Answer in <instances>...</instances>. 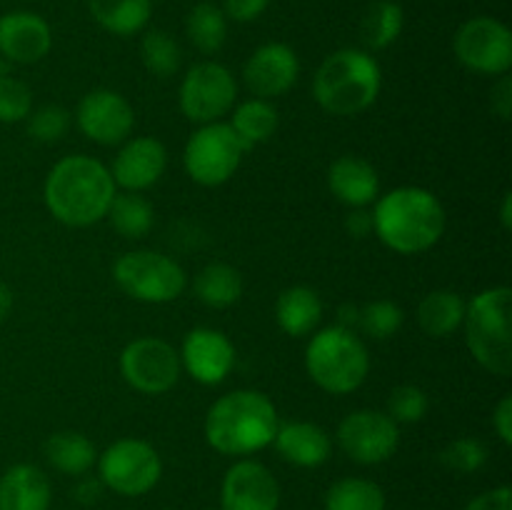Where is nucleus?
Instances as JSON below:
<instances>
[{"mask_svg": "<svg viewBox=\"0 0 512 510\" xmlns=\"http://www.w3.org/2000/svg\"><path fill=\"white\" fill-rule=\"evenodd\" d=\"M115 193L108 165L83 153L60 158L43 185L45 208L68 228H90L105 220Z\"/></svg>", "mask_w": 512, "mask_h": 510, "instance_id": "f257e3e1", "label": "nucleus"}, {"mask_svg": "<svg viewBox=\"0 0 512 510\" xmlns=\"http://www.w3.org/2000/svg\"><path fill=\"white\" fill-rule=\"evenodd\" d=\"M373 233L400 255H418L440 243L448 225L438 195L418 185H400L373 203Z\"/></svg>", "mask_w": 512, "mask_h": 510, "instance_id": "f03ea898", "label": "nucleus"}, {"mask_svg": "<svg viewBox=\"0 0 512 510\" xmlns=\"http://www.w3.org/2000/svg\"><path fill=\"white\" fill-rule=\"evenodd\" d=\"M280 418L273 400L260 390L240 388L220 395L205 415V440L220 455H253L273 445Z\"/></svg>", "mask_w": 512, "mask_h": 510, "instance_id": "7ed1b4c3", "label": "nucleus"}, {"mask_svg": "<svg viewBox=\"0 0 512 510\" xmlns=\"http://www.w3.org/2000/svg\"><path fill=\"white\" fill-rule=\"evenodd\" d=\"M383 88V70L373 53L343 48L320 63L313 78V98L325 113L353 118L365 113L378 100Z\"/></svg>", "mask_w": 512, "mask_h": 510, "instance_id": "20e7f679", "label": "nucleus"}, {"mask_svg": "<svg viewBox=\"0 0 512 510\" xmlns=\"http://www.w3.org/2000/svg\"><path fill=\"white\" fill-rule=\"evenodd\" d=\"M305 370L325 393L350 395L370 373L368 345L355 330L338 323L315 330L305 348Z\"/></svg>", "mask_w": 512, "mask_h": 510, "instance_id": "39448f33", "label": "nucleus"}, {"mask_svg": "<svg viewBox=\"0 0 512 510\" xmlns=\"http://www.w3.org/2000/svg\"><path fill=\"white\" fill-rule=\"evenodd\" d=\"M512 290L508 285L480 290L465 305V343L478 365L498 378L512 373V323H510Z\"/></svg>", "mask_w": 512, "mask_h": 510, "instance_id": "423d86ee", "label": "nucleus"}, {"mask_svg": "<svg viewBox=\"0 0 512 510\" xmlns=\"http://www.w3.org/2000/svg\"><path fill=\"white\" fill-rule=\"evenodd\" d=\"M113 280L138 303L165 305L188 288V273L178 260L158 250H130L113 263Z\"/></svg>", "mask_w": 512, "mask_h": 510, "instance_id": "0eeeda50", "label": "nucleus"}, {"mask_svg": "<svg viewBox=\"0 0 512 510\" xmlns=\"http://www.w3.org/2000/svg\"><path fill=\"white\" fill-rule=\"evenodd\" d=\"M248 148L235 135L230 123H208L200 125L188 138L183 150V165L190 180L203 188H218L225 185L238 173L243 155Z\"/></svg>", "mask_w": 512, "mask_h": 510, "instance_id": "6e6552de", "label": "nucleus"}, {"mask_svg": "<svg viewBox=\"0 0 512 510\" xmlns=\"http://www.w3.org/2000/svg\"><path fill=\"white\" fill-rule=\"evenodd\" d=\"M163 475L160 453L140 438H120L98 455V478L105 488L125 498L153 490Z\"/></svg>", "mask_w": 512, "mask_h": 510, "instance_id": "1a4fd4ad", "label": "nucleus"}, {"mask_svg": "<svg viewBox=\"0 0 512 510\" xmlns=\"http://www.w3.org/2000/svg\"><path fill=\"white\" fill-rule=\"evenodd\" d=\"M180 113L195 125L218 123L238 103V83L223 63L203 60L188 68L178 90Z\"/></svg>", "mask_w": 512, "mask_h": 510, "instance_id": "9d476101", "label": "nucleus"}, {"mask_svg": "<svg viewBox=\"0 0 512 510\" xmlns=\"http://www.w3.org/2000/svg\"><path fill=\"white\" fill-rule=\"evenodd\" d=\"M120 375L143 395H163L183 375L180 353L163 338H135L120 353Z\"/></svg>", "mask_w": 512, "mask_h": 510, "instance_id": "9b49d317", "label": "nucleus"}, {"mask_svg": "<svg viewBox=\"0 0 512 510\" xmlns=\"http://www.w3.org/2000/svg\"><path fill=\"white\" fill-rule=\"evenodd\" d=\"M460 63L478 75H508L512 68V33L508 25L490 15L465 20L453 38Z\"/></svg>", "mask_w": 512, "mask_h": 510, "instance_id": "f8f14e48", "label": "nucleus"}, {"mask_svg": "<svg viewBox=\"0 0 512 510\" xmlns=\"http://www.w3.org/2000/svg\"><path fill=\"white\" fill-rule=\"evenodd\" d=\"M338 445L360 465L385 463L400 445V425L385 410L360 408L345 415L338 425Z\"/></svg>", "mask_w": 512, "mask_h": 510, "instance_id": "ddd939ff", "label": "nucleus"}, {"mask_svg": "<svg viewBox=\"0 0 512 510\" xmlns=\"http://www.w3.org/2000/svg\"><path fill=\"white\" fill-rule=\"evenodd\" d=\"M75 125L93 143L120 145L135 128V110L123 93L110 88H95L80 98L75 108Z\"/></svg>", "mask_w": 512, "mask_h": 510, "instance_id": "4468645a", "label": "nucleus"}, {"mask_svg": "<svg viewBox=\"0 0 512 510\" xmlns=\"http://www.w3.org/2000/svg\"><path fill=\"white\" fill-rule=\"evenodd\" d=\"M180 353V365L185 373L200 385H220L228 380L235 368V345L223 330L200 325L193 328L183 340Z\"/></svg>", "mask_w": 512, "mask_h": 510, "instance_id": "2eb2a0df", "label": "nucleus"}, {"mask_svg": "<svg viewBox=\"0 0 512 510\" xmlns=\"http://www.w3.org/2000/svg\"><path fill=\"white\" fill-rule=\"evenodd\" d=\"M300 78V60L290 45L265 43L245 60L243 83L253 98L273 100L293 90Z\"/></svg>", "mask_w": 512, "mask_h": 510, "instance_id": "dca6fc26", "label": "nucleus"}, {"mask_svg": "<svg viewBox=\"0 0 512 510\" xmlns=\"http://www.w3.org/2000/svg\"><path fill=\"white\" fill-rule=\"evenodd\" d=\"M280 485L258 460H238L228 468L220 488V510H278Z\"/></svg>", "mask_w": 512, "mask_h": 510, "instance_id": "f3484780", "label": "nucleus"}, {"mask_svg": "<svg viewBox=\"0 0 512 510\" xmlns=\"http://www.w3.org/2000/svg\"><path fill=\"white\" fill-rule=\"evenodd\" d=\"M165 168H168L165 145L150 135H138L120 143V150L110 165V175L115 180V188L143 193L163 178Z\"/></svg>", "mask_w": 512, "mask_h": 510, "instance_id": "a211bd4d", "label": "nucleus"}, {"mask_svg": "<svg viewBox=\"0 0 512 510\" xmlns=\"http://www.w3.org/2000/svg\"><path fill=\"white\" fill-rule=\"evenodd\" d=\"M53 48V30L48 20L30 10H13L0 15V55L8 63H40Z\"/></svg>", "mask_w": 512, "mask_h": 510, "instance_id": "6ab92c4d", "label": "nucleus"}, {"mask_svg": "<svg viewBox=\"0 0 512 510\" xmlns=\"http://www.w3.org/2000/svg\"><path fill=\"white\" fill-rule=\"evenodd\" d=\"M328 190L350 210L370 208L380 198V175L360 155H340L328 168Z\"/></svg>", "mask_w": 512, "mask_h": 510, "instance_id": "aec40b11", "label": "nucleus"}, {"mask_svg": "<svg viewBox=\"0 0 512 510\" xmlns=\"http://www.w3.org/2000/svg\"><path fill=\"white\" fill-rule=\"evenodd\" d=\"M273 445L285 463L298 465V468H318L330 458V450H333L328 430L310 420L280 423Z\"/></svg>", "mask_w": 512, "mask_h": 510, "instance_id": "412c9836", "label": "nucleus"}, {"mask_svg": "<svg viewBox=\"0 0 512 510\" xmlns=\"http://www.w3.org/2000/svg\"><path fill=\"white\" fill-rule=\"evenodd\" d=\"M50 500L53 488L38 465H10L0 475V510H48Z\"/></svg>", "mask_w": 512, "mask_h": 510, "instance_id": "4be33fe9", "label": "nucleus"}, {"mask_svg": "<svg viewBox=\"0 0 512 510\" xmlns=\"http://www.w3.org/2000/svg\"><path fill=\"white\" fill-rule=\"evenodd\" d=\"M323 320V300L308 285H290L275 300V323L290 338H305L318 330Z\"/></svg>", "mask_w": 512, "mask_h": 510, "instance_id": "5701e85b", "label": "nucleus"}, {"mask_svg": "<svg viewBox=\"0 0 512 510\" xmlns=\"http://www.w3.org/2000/svg\"><path fill=\"white\" fill-rule=\"evenodd\" d=\"M45 460L63 475H80L88 473L98 463V450L88 435L78 430H58L50 435L43 445Z\"/></svg>", "mask_w": 512, "mask_h": 510, "instance_id": "b1692460", "label": "nucleus"}, {"mask_svg": "<svg viewBox=\"0 0 512 510\" xmlns=\"http://www.w3.org/2000/svg\"><path fill=\"white\" fill-rule=\"evenodd\" d=\"M465 300L455 290H433L418 305V325L425 335L435 340L450 338L455 330L463 328Z\"/></svg>", "mask_w": 512, "mask_h": 510, "instance_id": "393cba45", "label": "nucleus"}, {"mask_svg": "<svg viewBox=\"0 0 512 510\" xmlns=\"http://www.w3.org/2000/svg\"><path fill=\"white\" fill-rule=\"evenodd\" d=\"M88 10L100 28L128 38L150 23L153 0H88Z\"/></svg>", "mask_w": 512, "mask_h": 510, "instance_id": "a878e982", "label": "nucleus"}, {"mask_svg": "<svg viewBox=\"0 0 512 510\" xmlns=\"http://www.w3.org/2000/svg\"><path fill=\"white\" fill-rule=\"evenodd\" d=\"M243 275L228 263H210L195 275L193 293L203 305L215 310L230 308L243 298Z\"/></svg>", "mask_w": 512, "mask_h": 510, "instance_id": "bb28decb", "label": "nucleus"}, {"mask_svg": "<svg viewBox=\"0 0 512 510\" xmlns=\"http://www.w3.org/2000/svg\"><path fill=\"white\" fill-rule=\"evenodd\" d=\"M230 113H233L230 128L235 130V135L243 140V145L248 150L255 148V145L268 143L280 123V115L275 110L273 100L248 98L243 103H235V108Z\"/></svg>", "mask_w": 512, "mask_h": 510, "instance_id": "cd10ccee", "label": "nucleus"}, {"mask_svg": "<svg viewBox=\"0 0 512 510\" xmlns=\"http://www.w3.org/2000/svg\"><path fill=\"white\" fill-rule=\"evenodd\" d=\"M405 25V13L395 0H375L368 5L363 20H360V40L365 50H385L400 38Z\"/></svg>", "mask_w": 512, "mask_h": 510, "instance_id": "c85d7f7f", "label": "nucleus"}, {"mask_svg": "<svg viewBox=\"0 0 512 510\" xmlns=\"http://www.w3.org/2000/svg\"><path fill=\"white\" fill-rule=\"evenodd\" d=\"M113 230L123 235L125 240H140L153 230L155 210L150 200L143 193H130V190H120L113 195L108 215Z\"/></svg>", "mask_w": 512, "mask_h": 510, "instance_id": "c756f323", "label": "nucleus"}, {"mask_svg": "<svg viewBox=\"0 0 512 510\" xmlns=\"http://www.w3.org/2000/svg\"><path fill=\"white\" fill-rule=\"evenodd\" d=\"M185 33L200 53L213 55L228 40V18L218 5L198 3L185 18Z\"/></svg>", "mask_w": 512, "mask_h": 510, "instance_id": "7c9ffc66", "label": "nucleus"}, {"mask_svg": "<svg viewBox=\"0 0 512 510\" xmlns=\"http://www.w3.org/2000/svg\"><path fill=\"white\" fill-rule=\"evenodd\" d=\"M325 510H385V493L365 478H343L325 493Z\"/></svg>", "mask_w": 512, "mask_h": 510, "instance_id": "2f4dec72", "label": "nucleus"}, {"mask_svg": "<svg viewBox=\"0 0 512 510\" xmlns=\"http://www.w3.org/2000/svg\"><path fill=\"white\" fill-rule=\"evenodd\" d=\"M140 60H143L145 70L155 78H173L183 65V50H180L178 40L165 30H145L143 40H140Z\"/></svg>", "mask_w": 512, "mask_h": 510, "instance_id": "473e14b6", "label": "nucleus"}, {"mask_svg": "<svg viewBox=\"0 0 512 510\" xmlns=\"http://www.w3.org/2000/svg\"><path fill=\"white\" fill-rule=\"evenodd\" d=\"M405 323V313L393 300H373L360 305L358 325L355 328L373 340H388L400 333Z\"/></svg>", "mask_w": 512, "mask_h": 510, "instance_id": "72a5a7b5", "label": "nucleus"}, {"mask_svg": "<svg viewBox=\"0 0 512 510\" xmlns=\"http://www.w3.org/2000/svg\"><path fill=\"white\" fill-rule=\"evenodd\" d=\"M70 125H73V113L55 103L40 105V108L30 110V115L25 118L28 135L38 143H58L68 135Z\"/></svg>", "mask_w": 512, "mask_h": 510, "instance_id": "f704fd0d", "label": "nucleus"}, {"mask_svg": "<svg viewBox=\"0 0 512 510\" xmlns=\"http://www.w3.org/2000/svg\"><path fill=\"white\" fill-rule=\"evenodd\" d=\"M428 410L430 398L418 385H398V388H393L388 395V405H385V413L398 425L420 423L428 415Z\"/></svg>", "mask_w": 512, "mask_h": 510, "instance_id": "c9c22d12", "label": "nucleus"}, {"mask_svg": "<svg viewBox=\"0 0 512 510\" xmlns=\"http://www.w3.org/2000/svg\"><path fill=\"white\" fill-rule=\"evenodd\" d=\"M33 110V90L25 80L0 73V123H25Z\"/></svg>", "mask_w": 512, "mask_h": 510, "instance_id": "e433bc0d", "label": "nucleus"}, {"mask_svg": "<svg viewBox=\"0 0 512 510\" xmlns=\"http://www.w3.org/2000/svg\"><path fill=\"white\" fill-rule=\"evenodd\" d=\"M440 463L455 473H478L488 463V448L478 438H458L440 450Z\"/></svg>", "mask_w": 512, "mask_h": 510, "instance_id": "4c0bfd02", "label": "nucleus"}, {"mask_svg": "<svg viewBox=\"0 0 512 510\" xmlns=\"http://www.w3.org/2000/svg\"><path fill=\"white\" fill-rule=\"evenodd\" d=\"M270 0H223V13L235 23H253L268 10Z\"/></svg>", "mask_w": 512, "mask_h": 510, "instance_id": "58836bf2", "label": "nucleus"}, {"mask_svg": "<svg viewBox=\"0 0 512 510\" xmlns=\"http://www.w3.org/2000/svg\"><path fill=\"white\" fill-rule=\"evenodd\" d=\"M465 510H512V490L508 485H500L488 493H480L478 498L465 505Z\"/></svg>", "mask_w": 512, "mask_h": 510, "instance_id": "ea45409f", "label": "nucleus"}, {"mask_svg": "<svg viewBox=\"0 0 512 510\" xmlns=\"http://www.w3.org/2000/svg\"><path fill=\"white\" fill-rule=\"evenodd\" d=\"M490 108L500 120H510L512 115V78L500 75L498 83L490 90Z\"/></svg>", "mask_w": 512, "mask_h": 510, "instance_id": "a19ab883", "label": "nucleus"}, {"mask_svg": "<svg viewBox=\"0 0 512 510\" xmlns=\"http://www.w3.org/2000/svg\"><path fill=\"white\" fill-rule=\"evenodd\" d=\"M493 428L503 445H512V395H503L493 410Z\"/></svg>", "mask_w": 512, "mask_h": 510, "instance_id": "79ce46f5", "label": "nucleus"}, {"mask_svg": "<svg viewBox=\"0 0 512 510\" xmlns=\"http://www.w3.org/2000/svg\"><path fill=\"white\" fill-rule=\"evenodd\" d=\"M345 228L353 238H368L373 233V215L368 213V208H353L345 220Z\"/></svg>", "mask_w": 512, "mask_h": 510, "instance_id": "37998d69", "label": "nucleus"}, {"mask_svg": "<svg viewBox=\"0 0 512 510\" xmlns=\"http://www.w3.org/2000/svg\"><path fill=\"white\" fill-rule=\"evenodd\" d=\"M103 488L105 485L100 483V478H83L78 485H75L73 495L78 503L93 505V503H98L100 495H103Z\"/></svg>", "mask_w": 512, "mask_h": 510, "instance_id": "c03bdc74", "label": "nucleus"}, {"mask_svg": "<svg viewBox=\"0 0 512 510\" xmlns=\"http://www.w3.org/2000/svg\"><path fill=\"white\" fill-rule=\"evenodd\" d=\"M10 313H13V290L8 288V283L0 280V325L8 320Z\"/></svg>", "mask_w": 512, "mask_h": 510, "instance_id": "a18cd8bd", "label": "nucleus"}, {"mask_svg": "<svg viewBox=\"0 0 512 510\" xmlns=\"http://www.w3.org/2000/svg\"><path fill=\"white\" fill-rule=\"evenodd\" d=\"M358 310H360L358 305H353V303L343 305V308L338 310V325L355 330V325H358Z\"/></svg>", "mask_w": 512, "mask_h": 510, "instance_id": "49530a36", "label": "nucleus"}, {"mask_svg": "<svg viewBox=\"0 0 512 510\" xmlns=\"http://www.w3.org/2000/svg\"><path fill=\"white\" fill-rule=\"evenodd\" d=\"M500 223H503V230H512V193L503 195V205H500Z\"/></svg>", "mask_w": 512, "mask_h": 510, "instance_id": "de8ad7c7", "label": "nucleus"}, {"mask_svg": "<svg viewBox=\"0 0 512 510\" xmlns=\"http://www.w3.org/2000/svg\"><path fill=\"white\" fill-rule=\"evenodd\" d=\"M205 510H220V508H205Z\"/></svg>", "mask_w": 512, "mask_h": 510, "instance_id": "09e8293b", "label": "nucleus"}]
</instances>
